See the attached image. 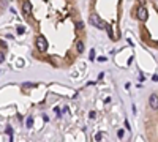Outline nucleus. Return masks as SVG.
<instances>
[{
    "label": "nucleus",
    "mask_w": 158,
    "mask_h": 142,
    "mask_svg": "<svg viewBox=\"0 0 158 142\" xmlns=\"http://www.w3.org/2000/svg\"><path fill=\"white\" fill-rule=\"evenodd\" d=\"M89 21H90V24H92L93 27H96V29H104V25H106V22H103L98 14H90Z\"/></svg>",
    "instance_id": "f257e3e1"
},
{
    "label": "nucleus",
    "mask_w": 158,
    "mask_h": 142,
    "mask_svg": "<svg viewBox=\"0 0 158 142\" xmlns=\"http://www.w3.org/2000/svg\"><path fill=\"white\" fill-rule=\"evenodd\" d=\"M136 17L139 21H147V17H149V13H147V8L145 7H139L137 8V11H136Z\"/></svg>",
    "instance_id": "f03ea898"
},
{
    "label": "nucleus",
    "mask_w": 158,
    "mask_h": 142,
    "mask_svg": "<svg viewBox=\"0 0 158 142\" xmlns=\"http://www.w3.org/2000/svg\"><path fill=\"white\" fill-rule=\"evenodd\" d=\"M37 49L44 52L48 49V41H46L44 36H37Z\"/></svg>",
    "instance_id": "7ed1b4c3"
},
{
    "label": "nucleus",
    "mask_w": 158,
    "mask_h": 142,
    "mask_svg": "<svg viewBox=\"0 0 158 142\" xmlns=\"http://www.w3.org/2000/svg\"><path fill=\"white\" fill-rule=\"evenodd\" d=\"M149 103H150V107L155 109V111H158V95L152 93L150 98H149Z\"/></svg>",
    "instance_id": "20e7f679"
},
{
    "label": "nucleus",
    "mask_w": 158,
    "mask_h": 142,
    "mask_svg": "<svg viewBox=\"0 0 158 142\" xmlns=\"http://www.w3.org/2000/svg\"><path fill=\"white\" fill-rule=\"evenodd\" d=\"M22 11H24L25 16H29V14H30V11H32V3L29 2V0H25L24 3H22Z\"/></svg>",
    "instance_id": "39448f33"
},
{
    "label": "nucleus",
    "mask_w": 158,
    "mask_h": 142,
    "mask_svg": "<svg viewBox=\"0 0 158 142\" xmlns=\"http://www.w3.org/2000/svg\"><path fill=\"white\" fill-rule=\"evenodd\" d=\"M104 29H106V32H108V35H109L111 40H116V36H114V33H112V27H111V24H106Z\"/></svg>",
    "instance_id": "423d86ee"
},
{
    "label": "nucleus",
    "mask_w": 158,
    "mask_h": 142,
    "mask_svg": "<svg viewBox=\"0 0 158 142\" xmlns=\"http://www.w3.org/2000/svg\"><path fill=\"white\" fill-rule=\"evenodd\" d=\"M76 49H78V52H84V43L81 40L76 43Z\"/></svg>",
    "instance_id": "0eeeda50"
},
{
    "label": "nucleus",
    "mask_w": 158,
    "mask_h": 142,
    "mask_svg": "<svg viewBox=\"0 0 158 142\" xmlns=\"http://www.w3.org/2000/svg\"><path fill=\"white\" fill-rule=\"evenodd\" d=\"M32 123H33V118H32V117H29V118H27V125H25V126H29V128H30V126H32Z\"/></svg>",
    "instance_id": "6e6552de"
},
{
    "label": "nucleus",
    "mask_w": 158,
    "mask_h": 142,
    "mask_svg": "<svg viewBox=\"0 0 158 142\" xmlns=\"http://www.w3.org/2000/svg\"><path fill=\"white\" fill-rule=\"evenodd\" d=\"M24 32H25V29L22 27V25H19V27H17V33H19V35H21V33H24Z\"/></svg>",
    "instance_id": "1a4fd4ad"
},
{
    "label": "nucleus",
    "mask_w": 158,
    "mask_h": 142,
    "mask_svg": "<svg viewBox=\"0 0 158 142\" xmlns=\"http://www.w3.org/2000/svg\"><path fill=\"white\" fill-rule=\"evenodd\" d=\"M76 27H78V30L84 29V22H76Z\"/></svg>",
    "instance_id": "9d476101"
},
{
    "label": "nucleus",
    "mask_w": 158,
    "mask_h": 142,
    "mask_svg": "<svg viewBox=\"0 0 158 142\" xmlns=\"http://www.w3.org/2000/svg\"><path fill=\"white\" fill-rule=\"evenodd\" d=\"M5 62V54L3 52H0V63H3Z\"/></svg>",
    "instance_id": "9b49d317"
},
{
    "label": "nucleus",
    "mask_w": 158,
    "mask_h": 142,
    "mask_svg": "<svg viewBox=\"0 0 158 142\" xmlns=\"http://www.w3.org/2000/svg\"><path fill=\"white\" fill-rule=\"evenodd\" d=\"M117 136H119V137H123V129H119V131H117Z\"/></svg>",
    "instance_id": "f8f14e48"
},
{
    "label": "nucleus",
    "mask_w": 158,
    "mask_h": 142,
    "mask_svg": "<svg viewBox=\"0 0 158 142\" xmlns=\"http://www.w3.org/2000/svg\"><path fill=\"white\" fill-rule=\"evenodd\" d=\"M24 87H25V88H30V87H33V84H29V82H25Z\"/></svg>",
    "instance_id": "ddd939ff"
},
{
    "label": "nucleus",
    "mask_w": 158,
    "mask_h": 142,
    "mask_svg": "<svg viewBox=\"0 0 158 142\" xmlns=\"http://www.w3.org/2000/svg\"><path fill=\"white\" fill-rule=\"evenodd\" d=\"M95 141H101V134H100V133H98V134L95 136Z\"/></svg>",
    "instance_id": "4468645a"
},
{
    "label": "nucleus",
    "mask_w": 158,
    "mask_h": 142,
    "mask_svg": "<svg viewBox=\"0 0 158 142\" xmlns=\"http://www.w3.org/2000/svg\"><path fill=\"white\" fill-rule=\"evenodd\" d=\"M93 57H95V51L90 52V60H93Z\"/></svg>",
    "instance_id": "2eb2a0df"
}]
</instances>
